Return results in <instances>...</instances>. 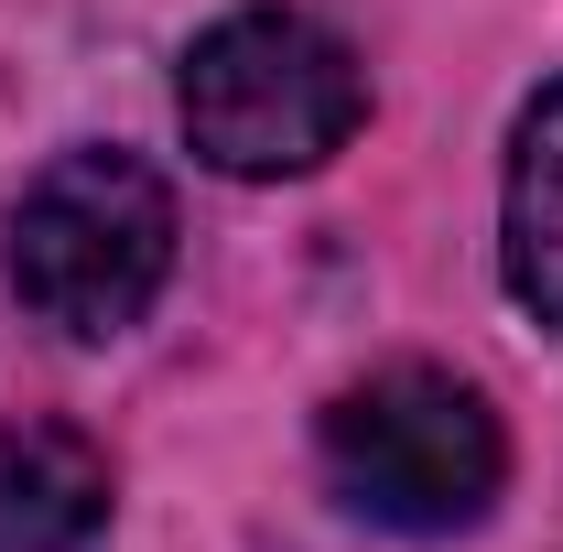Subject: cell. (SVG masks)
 Returning a JSON list of instances; mask_svg holds the SVG:
<instances>
[{"label": "cell", "mask_w": 563, "mask_h": 552, "mask_svg": "<svg viewBox=\"0 0 563 552\" xmlns=\"http://www.w3.org/2000/svg\"><path fill=\"white\" fill-rule=\"evenodd\" d=\"M498 477H509V433H498L488 390L455 368H422V357L368 368L325 412V487L379 531H412V542L477 531Z\"/></svg>", "instance_id": "3957f363"}, {"label": "cell", "mask_w": 563, "mask_h": 552, "mask_svg": "<svg viewBox=\"0 0 563 552\" xmlns=\"http://www.w3.org/2000/svg\"><path fill=\"white\" fill-rule=\"evenodd\" d=\"M509 292L563 325V87H542L509 131Z\"/></svg>", "instance_id": "5b68a950"}, {"label": "cell", "mask_w": 563, "mask_h": 552, "mask_svg": "<svg viewBox=\"0 0 563 552\" xmlns=\"http://www.w3.org/2000/svg\"><path fill=\"white\" fill-rule=\"evenodd\" d=\"M174 109H185V141L207 152L217 174L282 185V174H314V163H336L357 141L368 76H357V55L314 11L261 0V11H228V22H207L185 44Z\"/></svg>", "instance_id": "6da1fadb"}, {"label": "cell", "mask_w": 563, "mask_h": 552, "mask_svg": "<svg viewBox=\"0 0 563 552\" xmlns=\"http://www.w3.org/2000/svg\"><path fill=\"white\" fill-rule=\"evenodd\" d=\"M174 272V185L141 152H55L11 207V292L33 325L98 346L152 314Z\"/></svg>", "instance_id": "7a4b0ae2"}, {"label": "cell", "mask_w": 563, "mask_h": 552, "mask_svg": "<svg viewBox=\"0 0 563 552\" xmlns=\"http://www.w3.org/2000/svg\"><path fill=\"white\" fill-rule=\"evenodd\" d=\"M109 455L76 422H11L0 433V552H98L109 542Z\"/></svg>", "instance_id": "277c9868"}]
</instances>
